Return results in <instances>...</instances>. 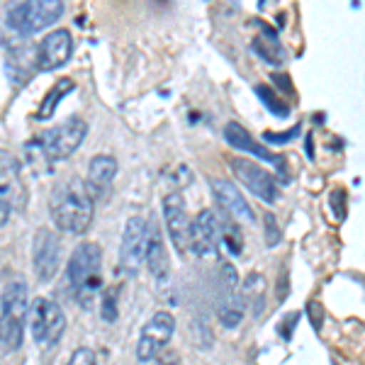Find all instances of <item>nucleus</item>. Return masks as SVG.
<instances>
[{"label":"nucleus","instance_id":"7ed1b4c3","mask_svg":"<svg viewBox=\"0 0 365 365\" xmlns=\"http://www.w3.org/2000/svg\"><path fill=\"white\" fill-rule=\"evenodd\" d=\"M63 15V3L58 0H27L8 8V25L20 34H34L51 27Z\"/></svg>","mask_w":365,"mask_h":365},{"label":"nucleus","instance_id":"cd10ccee","mask_svg":"<svg viewBox=\"0 0 365 365\" xmlns=\"http://www.w3.org/2000/svg\"><path fill=\"white\" fill-rule=\"evenodd\" d=\"M100 314H103L105 322H115L117 319V299H115L113 290H108L103 297H100Z\"/></svg>","mask_w":365,"mask_h":365},{"label":"nucleus","instance_id":"393cba45","mask_svg":"<svg viewBox=\"0 0 365 365\" xmlns=\"http://www.w3.org/2000/svg\"><path fill=\"white\" fill-rule=\"evenodd\" d=\"M253 91H256V96L263 100V105H266L270 113L278 115V117H287V113H290V108H287L285 103H280V100L275 98L273 93H270V88H268V86H256Z\"/></svg>","mask_w":365,"mask_h":365},{"label":"nucleus","instance_id":"a211bd4d","mask_svg":"<svg viewBox=\"0 0 365 365\" xmlns=\"http://www.w3.org/2000/svg\"><path fill=\"white\" fill-rule=\"evenodd\" d=\"M115 175H117V161L110 154H98L91 158V163H88L86 187L93 195V200H96L105 187H110V182L115 180Z\"/></svg>","mask_w":365,"mask_h":365},{"label":"nucleus","instance_id":"20e7f679","mask_svg":"<svg viewBox=\"0 0 365 365\" xmlns=\"http://www.w3.org/2000/svg\"><path fill=\"white\" fill-rule=\"evenodd\" d=\"M86 134H88L86 120H81V117H68L61 125L46 129L37 144L46 161L56 163V161H66V158L83 144Z\"/></svg>","mask_w":365,"mask_h":365},{"label":"nucleus","instance_id":"6ab92c4d","mask_svg":"<svg viewBox=\"0 0 365 365\" xmlns=\"http://www.w3.org/2000/svg\"><path fill=\"white\" fill-rule=\"evenodd\" d=\"M246 304L239 287H222V295L217 299V319L225 329H237L244 322Z\"/></svg>","mask_w":365,"mask_h":365},{"label":"nucleus","instance_id":"f8f14e48","mask_svg":"<svg viewBox=\"0 0 365 365\" xmlns=\"http://www.w3.org/2000/svg\"><path fill=\"white\" fill-rule=\"evenodd\" d=\"M220 249V217L212 210H202L190 229V251L200 258L217 256Z\"/></svg>","mask_w":365,"mask_h":365},{"label":"nucleus","instance_id":"1a4fd4ad","mask_svg":"<svg viewBox=\"0 0 365 365\" xmlns=\"http://www.w3.org/2000/svg\"><path fill=\"white\" fill-rule=\"evenodd\" d=\"M61 263V241L51 229H37L32 239V266L39 282H49L58 273Z\"/></svg>","mask_w":365,"mask_h":365},{"label":"nucleus","instance_id":"bb28decb","mask_svg":"<svg viewBox=\"0 0 365 365\" xmlns=\"http://www.w3.org/2000/svg\"><path fill=\"white\" fill-rule=\"evenodd\" d=\"M263 227H266V246H268V249L278 246L282 241V232H280L278 220H275L270 212H268V215H263Z\"/></svg>","mask_w":365,"mask_h":365},{"label":"nucleus","instance_id":"f03ea898","mask_svg":"<svg viewBox=\"0 0 365 365\" xmlns=\"http://www.w3.org/2000/svg\"><path fill=\"white\" fill-rule=\"evenodd\" d=\"M100 268H103V249H100L96 241L78 244L68 258V268H66L68 282L76 292V299L86 309L93 307V299L98 297V290L103 285Z\"/></svg>","mask_w":365,"mask_h":365},{"label":"nucleus","instance_id":"9b49d317","mask_svg":"<svg viewBox=\"0 0 365 365\" xmlns=\"http://www.w3.org/2000/svg\"><path fill=\"white\" fill-rule=\"evenodd\" d=\"M73 54V37L68 29L58 27L42 39L37 49V71H54L61 68Z\"/></svg>","mask_w":365,"mask_h":365},{"label":"nucleus","instance_id":"4be33fe9","mask_svg":"<svg viewBox=\"0 0 365 365\" xmlns=\"http://www.w3.org/2000/svg\"><path fill=\"white\" fill-rule=\"evenodd\" d=\"M25 339V322L15 317L0 314V346L5 351H17Z\"/></svg>","mask_w":365,"mask_h":365},{"label":"nucleus","instance_id":"ddd939ff","mask_svg":"<svg viewBox=\"0 0 365 365\" xmlns=\"http://www.w3.org/2000/svg\"><path fill=\"white\" fill-rule=\"evenodd\" d=\"M25 187H22L20 161L13 151L0 149V205H8L10 210L22 207L25 202Z\"/></svg>","mask_w":365,"mask_h":365},{"label":"nucleus","instance_id":"72a5a7b5","mask_svg":"<svg viewBox=\"0 0 365 365\" xmlns=\"http://www.w3.org/2000/svg\"><path fill=\"white\" fill-rule=\"evenodd\" d=\"M287 297V273L280 275V285H278V302Z\"/></svg>","mask_w":365,"mask_h":365},{"label":"nucleus","instance_id":"9d476101","mask_svg":"<svg viewBox=\"0 0 365 365\" xmlns=\"http://www.w3.org/2000/svg\"><path fill=\"white\" fill-rule=\"evenodd\" d=\"M163 222H166L168 237L173 241L175 251H178L180 256L190 251L192 220L187 217L185 200H182L180 192H170V195L163 197Z\"/></svg>","mask_w":365,"mask_h":365},{"label":"nucleus","instance_id":"c85d7f7f","mask_svg":"<svg viewBox=\"0 0 365 365\" xmlns=\"http://www.w3.org/2000/svg\"><path fill=\"white\" fill-rule=\"evenodd\" d=\"M66 365H98V358H96V353H93L91 349L81 346V349H76L73 353H71Z\"/></svg>","mask_w":365,"mask_h":365},{"label":"nucleus","instance_id":"2f4dec72","mask_svg":"<svg viewBox=\"0 0 365 365\" xmlns=\"http://www.w3.org/2000/svg\"><path fill=\"white\" fill-rule=\"evenodd\" d=\"M307 309H309V319L314 317V329H322V307H319V302H309Z\"/></svg>","mask_w":365,"mask_h":365},{"label":"nucleus","instance_id":"5701e85b","mask_svg":"<svg viewBox=\"0 0 365 365\" xmlns=\"http://www.w3.org/2000/svg\"><path fill=\"white\" fill-rule=\"evenodd\" d=\"M73 88L76 86H73V81H71V78H61V81H58V83L44 96L42 105H39V113H37L39 120H49V117L56 113L58 103H61V100L66 98V93H71Z\"/></svg>","mask_w":365,"mask_h":365},{"label":"nucleus","instance_id":"473e14b6","mask_svg":"<svg viewBox=\"0 0 365 365\" xmlns=\"http://www.w3.org/2000/svg\"><path fill=\"white\" fill-rule=\"evenodd\" d=\"M273 81H275V86H280L285 93H292V83H290L287 76H273Z\"/></svg>","mask_w":365,"mask_h":365},{"label":"nucleus","instance_id":"412c9836","mask_svg":"<svg viewBox=\"0 0 365 365\" xmlns=\"http://www.w3.org/2000/svg\"><path fill=\"white\" fill-rule=\"evenodd\" d=\"M263 29H266L268 39L266 37H256L251 44V49L256 51L258 56L263 58L266 63H273V66H280L282 61H285V51H282V46L278 44V37H275V32L266 25H261Z\"/></svg>","mask_w":365,"mask_h":365},{"label":"nucleus","instance_id":"2eb2a0df","mask_svg":"<svg viewBox=\"0 0 365 365\" xmlns=\"http://www.w3.org/2000/svg\"><path fill=\"white\" fill-rule=\"evenodd\" d=\"M212 192H215L217 205L225 210L227 217H232V220H241V222H253V220H256V217H253V210H251L249 200L241 195V190L234 185L232 180H227V178L212 180Z\"/></svg>","mask_w":365,"mask_h":365},{"label":"nucleus","instance_id":"f257e3e1","mask_svg":"<svg viewBox=\"0 0 365 365\" xmlns=\"http://www.w3.org/2000/svg\"><path fill=\"white\" fill-rule=\"evenodd\" d=\"M49 215L58 232H66V234L88 232L93 215H96V200L88 192L86 180L71 178L58 182L49 197Z\"/></svg>","mask_w":365,"mask_h":365},{"label":"nucleus","instance_id":"f704fd0d","mask_svg":"<svg viewBox=\"0 0 365 365\" xmlns=\"http://www.w3.org/2000/svg\"><path fill=\"white\" fill-rule=\"evenodd\" d=\"M10 210L8 205H0V227H5V222H8V217H10Z\"/></svg>","mask_w":365,"mask_h":365},{"label":"nucleus","instance_id":"c9c22d12","mask_svg":"<svg viewBox=\"0 0 365 365\" xmlns=\"http://www.w3.org/2000/svg\"><path fill=\"white\" fill-rule=\"evenodd\" d=\"M307 156L314 158V146H312V137H307Z\"/></svg>","mask_w":365,"mask_h":365},{"label":"nucleus","instance_id":"423d86ee","mask_svg":"<svg viewBox=\"0 0 365 365\" xmlns=\"http://www.w3.org/2000/svg\"><path fill=\"white\" fill-rule=\"evenodd\" d=\"M175 334V317L166 309H158L151 319L141 327V336L137 344V361L151 363L163 353Z\"/></svg>","mask_w":365,"mask_h":365},{"label":"nucleus","instance_id":"6e6552de","mask_svg":"<svg viewBox=\"0 0 365 365\" xmlns=\"http://www.w3.org/2000/svg\"><path fill=\"white\" fill-rule=\"evenodd\" d=\"M234 178H237L253 197H258L266 205H275L280 200V187L275 182L273 173H268L263 166L249 161V158H232L229 161Z\"/></svg>","mask_w":365,"mask_h":365},{"label":"nucleus","instance_id":"39448f33","mask_svg":"<svg viewBox=\"0 0 365 365\" xmlns=\"http://www.w3.org/2000/svg\"><path fill=\"white\" fill-rule=\"evenodd\" d=\"M29 329H32V339L37 346H51L61 339L63 329H66V314L58 307L54 299L37 297L29 304Z\"/></svg>","mask_w":365,"mask_h":365},{"label":"nucleus","instance_id":"a878e982","mask_svg":"<svg viewBox=\"0 0 365 365\" xmlns=\"http://www.w3.org/2000/svg\"><path fill=\"white\" fill-rule=\"evenodd\" d=\"M192 344L197 346V349H202V351H210L212 349V344H215V339H212V334H210V327H207V322H192Z\"/></svg>","mask_w":365,"mask_h":365},{"label":"nucleus","instance_id":"0eeeda50","mask_svg":"<svg viewBox=\"0 0 365 365\" xmlns=\"http://www.w3.org/2000/svg\"><path fill=\"white\" fill-rule=\"evenodd\" d=\"M146 234H149V220L134 215L127 220L120 244V270L127 278L139 275L146 258Z\"/></svg>","mask_w":365,"mask_h":365},{"label":"nucleus","instance_id":"dca6fc26","mask_svg":"<svg viewBox=\"0 0 365 365\" xmlns=\"http://www.w3.org/2000/svg\"><path fill=\"white\" fill-rule=\"evenodd\" d=\"M225 139H227L229 146H234V149L246 151V154L261 158V161L275 163V166H278L280 170H285V161H282V156H275L273 151L268 149V146H263L261 141L253 139L249 129L241 127L239 122H227V125H225Z\"/></svg>","mask_w":365,"mask_h":365},{"label":"nucleus","instance_id":"4468645a","mask_svg":"<svg viewBox=\"0 0 365 365\" xmlns=\"http://www.w3.org/2000/svg\"><path fill=\"white\" fill-rule=\"evenodd\" d=\"M149 273L154 275L156 282H166L170 278V256L163 241L161 227L158 222L149 220V234H146V258H144Z\"/></svg>","mask_w":365,"mask_h":365},{"label":"nucleus","instance_id":"f3484780","mask_svg":"<svg viewBox=\"0 0 365 365\" xmlns=\"http://www.w3.org/2000/svg\"><path fill=\"white\" fill-rule=\"evenodd\" d=\"M0 314L15 317V319H27L29 314V287L22 278H13L3 287L0 295Z\"/></svg>","mask_w":365,"mask_h":365},{"label":"nucleus","instance_id":"c756f323","mask_svg":"<svg viewBox=\"0 0 365 365\" xmlns=\"http://www.w3.org/2000/svg\"><path fill=\"white\" fill-rule=\"evenodd\" d=\"M220 280H222V287H239V273L232 263H222V270H220Z\"/></svg>","mask_w":365,"mask_h":365},{"label":"nucleus","instance_id":"7c9ffc66","mask_svg":"<svg viewBox=\"0 0 365 365\" xmlns=\"http://www.w3.org/2000/svg\"><path fill=\"white\" fill-rule=\"evenodd\" d=\"M297 134H299V125L287 129V132H266V141L268 144H287V141L295 139Z\"/></svg>","mask_w":365,"mask_h":365},{"label":"nucleus","instance_id":"b1692460","mask_svg":"<svg viewBox=\"0 0 365 365\" xmlns=\"http://www.w3.org/2000/svg\"><path fill=\"white\" fill-rule=\"evenodd\" d=\"M220 241H225L232 256H241V251H244V237H241L237 220H232V217H220Z\"/></svg>","mask_w":365,"mask_h":365},{"label":"nucleus","instance_id":"aec40b11","mask_svg":"<svg viewBox=\"0 0 365 365\" xmlns=\"http://www.w3.org/2000/svg\"><path fill=\"white\" fill-rule=\"evenodd\" d=\"M268 282L263 278V273H249L241 280V297H244L246 309L253 317H261L263 309L268 304Z\"/></svg>","mask_w":365,"mask_h":365}]
</instances>
